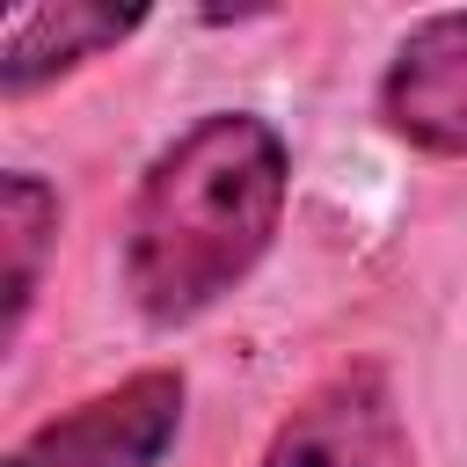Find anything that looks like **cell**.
<instances>
[{"label":"cell","mask_w":467,"mask_h":467,"mask_svg":"<svg viewBox=\"0 0 467 467\" xmlns=\"http://www.w3.org/2000/svg\"><path fill=\"white\" fill-rule=\"evenodd\" d=\"M255 467H416V438L401 423L394 379L379 365L328 372L270 431V445H263Z\"/></svg>","instance_id":"cell-3"},{"label":"cell","mask_w":467,"mask_h":467,"mask_svg":"<svg viewBox=\"0 0 467 467\" xmlns=\"http://www.w3.org/2000/svg\"><path fill=\"white\" fill-rule=\"evenodd\" d=\"M0 248H7V314H0V343H22V321L36 306L44 285V255L58 248V190L29 168L0 175Z\"/></svg>","instance_id":"cell-6"},{"label":"cell","mask_w":467,"mask_h":467,"mask_svg":"<svg viewBox=\"0 0 467 467\" xmlns=\"http://www.w3.org/2000/svg\"><path fill=\"white\" fill-rule=\"evenodd\" d=\"M146 15L139 7H95V0H44V7H15L0 29V95L22 102L66 73H80L88 58L117 51Z\"/></svg>","instance_id":"cell-5"},{"label":"cell","mask_w":467,"mask_h":467,"mask_svg":"<svg viewBox=\"0 0 467 467\" xmlns=\"http://www.w3.org/2000/svg\"><path fill=\"white\" fill-rule=\"evenodd\" d=\"M182 401H190L182 372L146 365L109 394H88L80 409L36 423L0 467H161L168 445L182 438Z\"/></svg>","instance_id":"cell-2"},{"label":"cell","mask_w":467,"mask_h":467,"mask_svg":"<svg viewBox=\"0 0 467 467\" xmlns=\"http://www.w3.org/2000/svg\"><path fill=\"white\" fill-rule=\"evenodd\" d=\"M379 124L431 161H467V7L423 15L387 73H379Z\"/></svg>","instance_id":"cell-4"},{"label":"cell","mask_w":467,"mask_h":467,"mask_svg":"<svg viewBox=\"0 0 467 467\" xmlns=\"http://www.w3.org/2000/svg\"><path fill=\"white\" fill-rule=\"evenodd\" d=\"M292 146L255 109H204L139 175L124 212V285L153 328L212 314L277 241Z\"/></svg>","instance_id":"cell-1"}]
</instances>
